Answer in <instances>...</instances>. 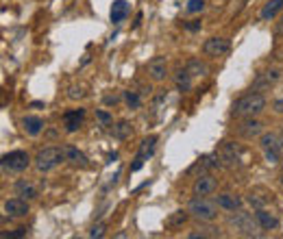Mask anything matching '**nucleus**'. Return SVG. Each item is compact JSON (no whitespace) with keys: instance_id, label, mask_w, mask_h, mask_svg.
<instances>
[{"instance_id":"obj_11","label":"nucleus","mask_w":283,"mask_h":239,"mask_svg":"<svg viewBox=\"0 0 283 239\" xmlns=\"http://www.w3.org/2000/svg\"><path fill=\"white\" fill-rule=\"evenodd\" d=\"M4 211L9 215H13V218H24V215H29V202L18 196V198H11L4 202Z\"/></svg>"},{"instance_id":"obj_35","label":"nucleus","mask_w":283,"mask_h":239,"mask_svg":"<svg viewBox=\"0 0 283 239\" xmlns=\"http://www.w3.org/2000/svg\"><path fill=\"white\" fill-rule=\"evenodd\" d=\"M118 100H120L118 93H109V96H105V105H115Z\"/></svg>"},{"instance_id":"obj_24","label":"nucleus","mask_w":283,"mask_h":239,"mask_svg":"<svg viewBox=\"0 0 283 239\" xmlns=\"http://www.w3.org/2000/svg\"><path fill=\"white\" fill-rule=\"evenodd\" d=\"M188 218H189V211H174V213L166 220V226H168V228H179V226H183V224L188 222Z\"/></svg>"},{"instance_id":"obj_38","label":"nucleus","mask_w":283,"mask_h":239,"mask_svg":"<svg viewBox=\"0 0 283 239\" xmlns=\"http://www.w3.org/2000/svg\"><path fill=\"white\" fill-rule=\"evenodd\" d=\"M272 109L277 111V113L283 115V98H279V100H275V105H272Z\"/></svg>"},{"instance_id":"obj_18","label":"nucleus","mask_w":283,"mask_h":239,"mask_svg":"<svg viewBox=\"0 0 283 239\" xmlns=\"http://www.w3.org/2000/svg\"><path fill=\"white\" fill-rule=\"evenodd\" d=\"M216 204L220 209H225V211H238L240 207H242V200L238 198V196H233V194H218L216 196Z\"/></svg>"},{"instance_id":"obj_40","label":"nucleus","mask_w":283,"mask_h":239,"mask_svg":"<svg viewBox=\"0 0 283 239\" xmlns=\"http://www.w3.org/2000/svg\"><path fill=\"white\" fill-rule=\"evenodd\" d=\"M279 33H283V16H281V22H279V29H277Z\"/></svg>"},{"instance_id":"obj_15","label":"nucleus","mask_w":283,"mask_h":239,"mask_svg":"<svg viewBox=\"0 0 283 239\" xmlns=\"http://www.w3.org/2000/svg\"><path fill=\"white\" fill-rule=\"evenodd\" d=\"M255 218H257L262 231H275V228H279V220H277V215L270 213V211H266V209H257Z\"/></svg>"},{"instance_id":"obj_3","label":"nucleus","mask_w":283,"mask_h":239,"mask_svg":"<svg viewBox=\"0 0 283 239\" xmlns=\"http://www.w3.org/2000/svg\"><path fill=\"white\" fill-rule=\"evenodd\" d=\"M229 224L240 233V235H244V237H257L259 231H262L257 218H253L250 213H246V211H240V209L233 211V215L229 218Z\"/></svg>"},{"instance_id":"obj_36","label":"nucleus","mask_w":283,"mask_h":239,"mask_svg":"<svg viewBox=\"0 0 283 239\" xmlns=\"http://www.w3.org/2000/svg\"><path fill=\"white\" fill-rule=\"evenodd\" d=\"M96 118H98L100 122H105V124H109V122H111V115L107 113V111H98V113H96Z\"/></svg>"},{"instance_id":"obj_5","label":"nucleus","mask_w":283,"mask_h":239,"mask_svg":"<svg viewBox=\"0 0 283 239\" xmlns=\"http://www.w3.org/2000/svg\"><path fill=\"white\" fill-rule=\"evenodd\" d=\"M31 163V157L29 152H24V150H11V152L2 154V172L4 174H20V172H24L26 167H29Z\"/></svg>"},{"instance_id":"obj_13","label":"nucleus","mask_w":283,"mask_h":239,"mask_svg":"<svg viewBox=\"0 0 283 239\" xmlns=\"http://www.w3.org/2000/svg\"><path fill=\"white\" fill-rule=\"evenodd\" d=\"M13 191H16V196H20V198H24V200H35L37 196H39V189L26 179L18 181L16 185H13Z\"/></svg>"},{"instance_id":"obj_4","label":"nucleus","mask_w":283,"mask_h":239,"mask_svg":"<svg viewBox=\"0 0 283 239\" xmlns=\"http://www.w3.org/2000/svg\"><path fill=\"white\" fill-rule=\"evenodd\" d=\"M61 161H66V152H63V148H44V150L37 152L35 167L39 172H50L53 167H57Z\"/></svg>"},{"instance_id":"obj_26","label":"nucleus","mask_w":283,"mask_h":239,"mask_svg":"<svg viewBox=\"0 0 283 239\" xmlns=\"http://www.w3.org/2000/svg\"><path fill=\"white\" fill-rule=\"evenodd\" d=\"M133 135V124L131 122H118L113 126V137L115 139H127Z\"/></svg>"},{"instance_id":"obj_2","label":"nucleus","mask_w":283,"mask_h":239,"mask_svg":"<svg viewBox=\"0 0 283 239\" xmlns=\"http://www.w3.org/2000/svg\"><path fill=\"white\" fill-rule=\"evenodd\" d=\"M218 204H216V200H207L205 196H196L194 200H189V204H188V211H189V215L192 218H196V220H201V222H213V220L218 218Z\"/></svg>"},{"instance_id":"obj_32","label":"nucleus","mask_w":283,"mask_h":239,"mask_svg":"<svg viewBox=\"0 0 283 239\" xmlns=\"http://www.w3.org/2000/svg\"><path fill=\"white\" fill-rule=\"evenodd\" d=\"M68 96H70L72 100H76V98H81V96H83V90H81V87H76V85H72V87H70V92H68Z\"/></svg>"},{"instance_id":"obj_10","label":"nucleus","mask_w":283,"mask_h":239,"mask_svg":"<svg viewBox=\"0 0 283 239\" xmlns=\"http://www.w3.org/2000/svg\"><path fill=\"white\" fill-rule=\"evenodd\" d=\"M148 76L157 83L168 76V61H166V57H155L148 61Z\"/></svg>"},{"instance_id":"obj_41","label":"nucleus","mask_w":283,"mask_h":239,"mask_svg":"<svg viewBox=\"0 0 283 239\" xmlns=\"http://www.w3.org/2000/svg\"><path fill=\"white\" fill-rule=\"evenodd\" d=\"M281 185H283V172H281Z\"/></svg>"},{"instance_id":"obj_9","label":"nucleus","mask_w":283,"mask_h":239,"mask_svg":"<svg viewBox=\"0 0 283 239\" xmlns=\"http://www.w3.org/2000/svg\"><path fill=\"white\" fill-rule=\"evenodd\" d=\"M216 187H218L216 179L211 174H198L192 185V191H194V196H211L216 191Z\"/></svg>"},{"instance_id":"obj_16","label":"nucleus","mask_w":283,"mask_h":239,"mask_svg":"<svg viewBox=\"0 0 283 239\" xmlns=\"http://www.w3.org/2000/svg\"><path fill=\"white\" fill-rule=\"evenodd\" d=\"M129 11H131V7H129L127 0H113V4H111V22L113 24H120V22L127 20Z\"/></svg>"},{"instance_id":"obj_33","label":"nucleus","mask_w":283,"mask_h":239,"mask_svg":"<svg viewBox=\"0 0 283 239\" xmlns=\"http://www.w3.org/2000/svg\"><path fill=\"white\" fill-rule=\"evenodd\" d=\"M248 202L253 204V207H257V209H264V200H262V198H257V196H253V194L248 196Z\"/></svg>"},{"instance_id":"obj_6","label":"nucleus","mask_w":283,"mask_h":239,"mask_svg":"<svg viewBox=\"0 0 283 239\" xmlns=\"http://www.w3.org/2000/svg\"><path fill=\"white\" fill-rule=\"evenodd\" d=\"M229 50H231V44L225 37H209V39L203 44V53H205L207 57H222V55H226Z\"/></svg>"},{"instance_id":"obj_30","label":"nucleus","mask_w":283,"mask_h":239,"mask_svg":"<svg viewBox=\"0 0 283 239\" xmlns=\"http://www.w3.org/2000/svg\"><path fill=\"white\" fill-rule=\"evenodd\" d=\"M105 231H107V226L105 224H94V226H92V231H90V237H103L105 235Z\"/></svg>"},{"instance_id":"obj_7","label":"nucleus","mask_w":283,"mask_h":239,"mask_svg":"<svg viewBox=\"0 0 283 239\" xmlns=\"http://www.w3.org/2000/svg\"><path fill=\"white\" fill-rule=\"evenodd\" d=\"M281 78V74L277 72V70H270V72H262L257 74V78L253 81V85H250V92H268L272 85H277Z\"/></svg>"},{"instance_id":"obj_8","label":"nucleus","mask_w":283,"mask_h":239,"mask_svg":"<svg viewBox=\"0 0 283 239\" xmlns=\"http://www.w3.org/2000/svg\"><path fill=\"white\" fill-rule=\"evenodd\" d=\"M220 159H222V165L225 167H240V152H238V146L231 142H222L220 146Z\"/></svg>"},{"instance_id":"obj_31","label":"nucleus","mask_w":283,"mask_h":239,"mask_svg":"<svg viewBox=\"0 0 283 239\" xmlns=\"http://www.w3.org/2000/svg\"><path fill=\"white\" fill-rule=\"evenodd\" d=\"M24 235H26V228H16L13 233H2V239H18Z\"/></svg>"},{"instance_id":"obj_25","label":"nucleus","mask_w":283,"mask_h":239,"mask_svg":"<svg viewBox=\"0 0 283 239\" xmlns=\"http://www.w3.org/2000/svg\"><path fill=\"white\" fill-rule=\"evenodd\" d=\"M155 146H157V137L155 135H151V137H146L142 142L140 146V152H137V157H142L144 161H146L148 157H152V152H155Z\"/></svg>"},{"instance_id":"obj_23","label":"nucleus","mask_w":283,"mask_h":239,"mask_svg":"<svg viewBox=\"0 0 283 239\" xmlns=\"http://www.w3.org/2000/svg\"><path fill=\"white\" fill-rule=\"evenodd\" d=\"M185 68H188V72L192 74V76H207V72H209V68H207L201 59H189Z\"/></svg>"},{"instance_id":"obj_19","label":"nucleus","mask_w":283,"mask_h":239,"mask_svg":"<svg viewBox=\"0 0 283 239\" xmlns=\"http://www.w3.org/2000/svg\"><path fill=\"white\" fill-rule=\"evenodd\" d=\"M174 85H177V90L181 93H185V92L192 90V74L188 72V68L179 70V72L174 74Z\"/></svg>"},{"instance_id":"obj_39","label":"nucleus","mask_w":283,"mask_h":239,"mask_svg":"<svg viewBox=\"0 0 283 239\" xmlns=\"http://www.w3.org/2000/svg\"><path fill=\"white\" fill-rule=\"evenodd\" d=\"M115 159H118V152H111V154H109V157H107V163H113V161H115Z\"/></svg>"},{"instance_id":"obj_21","label":"nucleus","mask_w":283,"mask_h":239,"mask_svg":"<svg viewBox=\"0 0 283 239\" xmlns=\"http://www.w3.org/2000/svg\"><path fill=\"white\" fill-rule=\"evenodd\" d=\"M189 239H216V237H222V233H220V228H216V226H198L196 231H192L188 235Z\"/></svg>"},{"instance_id":"obj_28","label":"nucleus","mask_w":283,"mask_h":239,"mask_svg":"<svg viewBox=\"0 0 283 239\" xmlns=\"http://www.w3.org/2000/svg\"><path fill=\"white\" fill-rule=\"evenodd\" d=\"M281 152H283L281 148H268V150H264V157H266V161L270 165H277L281 161Z\"/></svg>"},{"instance_id":"obj_37","label":"nucleus","mask_w":283,"mask_h":239,"mask_svg":"<svg viewBox=\"0 0 283 239\" xmlns=\"http://www.w3.org/2000/svg\"><path fill=\"white\" fill-rule=\"evenodd\" d=\"M185 29H188V31H198V29H201V20H192L189 24H185Z\"/></svg>"},{"instance_id":"obj_12","label":"nucleus","mask_w":283,"mask_h":239,"mask_svg":"<svg viewBox=\"0 0 283 239\" xmlns=\"http://www.w3.org/2000/svg\"><path fill=\"white\" fill-rule=\"evenodd\" d=\"M83 118H85V109H74V111H66L63 113V126H66L68 133H74V130L81 129Z\"/></svg>"},{"instance_id":"obj_14","label":"nucleus","mask_w":283,"mask_h":239,"mask_svg":"<svg viewBox=\"0 0 283 239\" xmlns=\"http://www.w3.org/2000/svg\"><path fill=\"white\" fill-rule=\"evenodd\" d=\"M262 130H264V124L259 120H255V118H248V120H244L242 124H240V135H242L244 139L257 137V135H262Z\"/></svg>"},{"instance_id":"obj_17","label":"nucleus","mask_w":283,"mask_h":239,"mask_svg":"<svg viewBox=\"0 0 283 239\" xmlns=\"http://www.w3.org/2000/svg\"><path fill=\"white\" fill-rule=\"evenodd\" d=\"M22 129H24L26 135L37 137V135L41 133V129H44V120L37 118V115H24V118H22Z\"/></svg>"},{"instance_id":"obj_27","label":"nucleus","mask_w":283,"mask_h":239,"mask_svg":"<svg viewBox=\"0 0 283 239\" xmlns=\"http://www.w3.org/2000/svg\"><path fill=\"white\" fill-rule=\"evenodd\" d=\"M124 100H127L129 109H140V105H142V96H140V92H135V90L124 92Z\"/></svg>"},{"instance_id":"obj_29","label":"nucleus","mask_w":283,"mask_h":239,"mask_svg":"<svg viewBox=\"0 0 283 239\" xmlns=\"http://www.w3.org/2000/svg\"><path fill=\"white\" fill-rule=\"evenodd\" d=\"M205 9V0H188V11L189 13H201Z\"/></svg>"},{"instance_id":"obj_34","label":"nucleus","mask_w":283,"mask_h":239,"mask_svg":"<svg viewBox=\"0 0 283 239\" xmlns=\"http://www.w3.org/2000/svg\"><path fill=\"white\" fill-rule=\"evenodd\" d=\"M142 165H144V159L142 157H135V159H133V163H131V172L142 170Z\"/></svg>"},{"instance_id":"obj_20","label":"nucleus","mask_w":283,"mask_h":239,"mask_svg":"<svg viewBox=\"0 0 283 239\" xmlns=\"http://www.w3.org/2000/svg\"><path fill=\"white\" fill-rule=\"evenodd\" d=\"M283 9V0H270V2H266L264 4V9H262V13H259V18L262 20H275L277 18V13H279Z\"/></svg>"},{"instance_id":"obj_22","label":"nucleus","mask_w":283,"mask_h":239,"mask_svg":"<svg viewBox=\"0 0 283 239\" xmlns=\"http://www.w3.org/2000/svg\"><path fill=\"white\" fill-rule=\"evenodd\" d=\"M63 152H66V161L74 163V165H87V157L74 146H63Z\"/></svg>"},{"instance_id":"obj_1","label":"nucleus","mask_w":283,"mask_h":239,"mask_svg":"<svg viewBox=\"0 0 283 239\" xmlns=\"http://www.w3.org/2000/svg\"><path fill=\"white\" fill-rule=\"evenodd\" d=\"M264 109H266V98H264V93H259V92L246 93V96H242L233 105V113L244 115V118H253V115L262 113Z\"/></svg>"}]
</instances>
